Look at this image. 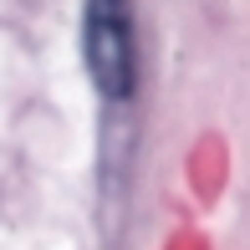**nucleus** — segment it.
Here are the masks:
<instances>
[{
    "label": "nucleus",
    "instance_id": "f257e3e1",
    "mask_svg": "<svg viewBox=\"0 0 250 250\" xmlns=\"http://www.w3.org/2000/svg\"><path fill=\"white\" fill-rule=\"evenodd\" d=\"M87 66L107 97L133 92V36L123 0H87Z\"/></svg>",
    "mask_w": 250,
    "mask_h": 250
}]
</instances>
